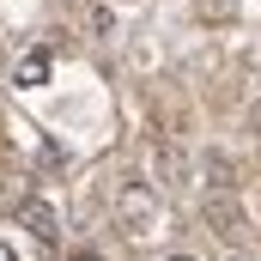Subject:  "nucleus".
<instances>
[{"label": "nucleus", "instance_id": "20e7f679", "mask_svg": "<svg viewBox=\"0 0 261 261\" xmlns=\"http://www.w3.org/2000/svg\"><path fill=\"white\" fill-rule=\"evenodd\" d=\"M43 79H49V55H43V49L18 55V85H43Z\"/></svg>", "mask_w": 261, "mask_h": 261}, {"label": "nucleus", "instance_id": "423d86ee", "mask_svg": "<svg viewBox=\"0 0 261 261\" xmlns=\"http://www.w3.org/2000/svg\"><path fill=\"white\" fill-rule=\"evenodd\" d=\"M73 261H103V255H91V249H85V255H73Z\"/></svg>", "mask_w": 261, "mask_h": 261}, {"label": "nucleus", "instance_id": "0eeeda50", "mask_svg": "<svg viewBox=\"0 0 261 261\" xmlns=\"http://www.w3.org/2000/svg\"><path fill=\"white\" fill-rule=\"evenodd\" d=\"M225 261H243V255H225Z\"/></svg>", "mask_w": 261, "mask_h": 261}, {"label": "nucleus", "instance_id": "6e6552de", "mask_svg": "<svg viewBox=\"0 0 261 261\" xmlns=\"http://www.w3.org/2000/svg\"><path fill=\"white\" fill-rule=\"evenodd\" d=\"M170 261H189V255H170Z\"/></svg>", "mask_w": 261, "mask_h": 261}, {"label": "nucleus", "instance_id": "7ed1b4c3", "mask_svg": "<svg viewBox=\"0 0 261 261\" xmlns=\"http://www.w3.org/2000/svg\"><path fill=\"white\" fill-rule=\"evenodd\" d=\"M206 225H213L219 237H231V243L249 231V219L237 213V200H225V195H213V200H206Z\"/></svg>", "mask_w": 261, "mask_h": 261}, {"label": "nucleus", "instance_id": "f03ea898", "mask_svg": "<svg viewBox=\"0 0 261 261\" xmlns=\"http://www.w3.org/2000/svg\"><path fill=\"white\" fill-rule=\"evenodd\" d=\"M18 225H24L37 243H55V237H61V219H55V206H49L43 195H24V200H18Z\"/></svg>", "mask_w": 261, "mask_h": 261}, {"label": "nucleus", "instance_id": "39448f33", "mask_svg": "<svg viewBox=\"0 0 261 261\" xmlns=\"http://www.w3.org/2000/svg\"><path fill=\"white\" fill-rule=\"evenodd\" d=\"M0 261H18V255H12V249H6V243H0Z\"/></svg>", "mask_w": 261, "mask_h": 261}, {"label": "nucleus", "instance_id": "f257e3e1", "mask_svg": "<svg viewBox=\"0 0 261 261\" xmlns=\"http://www.w3.org/2000/svg\"><path fill=\"white\" fill-rule=\"evenodd\" d=\"M116 225H122V237H152L158 231V195L146 182H128L116 195Z\"/></svg>", "mask_w": 261, "mask_h": 261}]
</instances>
